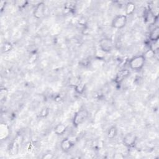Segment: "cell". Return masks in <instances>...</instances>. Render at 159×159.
Masks as SVG:
<instances>
[{
  "instance_id": "obj_1",
  "label": "cell",
  "mask_w": 159,
  "mask_h": 159,
  "mask_svg": "<svg viewBox=\"0 0 159 159\" xmlns=\"http://www.w3.org/2000/svg\"><path fill=\"white\" fill-rule=\"evenodd\" d=\"M146 59L144 55H139L132 57L129 62V66L133 70H141L144 67Z\"/></svg>"
},
{
  "instance_id": "obj_2",
  "label": "cell",
  "mask_w": 159,
  "mask_h": 159,
  "mask_svg": "<svg viewBox=\"0 0 159 159\" xmlns=\"http://www.w3.org/2000/svg\"><path fill=\"white\" fill-rule=\"evenodd\" d=\"M88 111L85 109H81L75 113L73 118V124L77 127L83 124L88 117Z\"/></svg>"
},
{
  "instance_id": "obj_3",
  "label": "cell",
  "mask_w": 159,
  "mask_h": 159,
  "mask_svg": "<svg viewBox=\"0 0 159 159\" xmlns=\"http://www.w3.org/2000/svg\"><path fill=\"white\" fill-rule=\"evenodd\" d=\"M127 22V16L124 14L117 15L113 19L111 26L116 29H121L124 28Z\"/></svg>"
},
{
  "instance_id": "obj_4",
  "label": "cell",
  "mask_w": 159,
  "mask_h": 159,
  "mask_svg": "<svg viewBox=\"0 0 159 159\" xmlns=\"http://www.w3.org/2000/svg\"><path fill=\"white\" fill-rule=\"evenodd\" d=\"M99 49L104 53L111 52L114 48L113 40L108 37L101 39L99 42Z\"/></svg>"
},
{
  "instance_id": "obj_5",
  "label": "cell",
  "mask_w": 159,
  "mask_h": 159,
  "mask_svg": "<svg viewBox=\"0 0 159 159\" xmlns=\"http://www.w3.org/2000/svg\"><path fill=\"white\" fill-rule=\"evenodd\" d=\"M137 139V138L136 134L133 133H127L124 136L123 142L124 145L127 147H133L136 145Z\"/></svg>"
},
{
  "instance_id": "obj_6",
  "label": "cell",
  "mask_w": 159,
  "mask_h": 159,
  "mask_svg": "<svg viewBox=\"0 0 159 159\" xmlns=\"http://www.w3.org/2000/svg\"><path fill=\"white\" fill-rule=\"evenodd\" d=\"M45 5L44 2L39 3L33 12V16L35 18L37 19H42L45 15Z\"/></svg>"
},
{
  "instance_id": "obj_7",
  "label": "cell",
  "mask_w": 159,
  "mask_h": 159,
  "mask_svg": "<svg viewBox=\"0 0 159 159\" xmlns=\"http://www.w3.org/2000/svg\"><path fill=\"white\" fill-rule=\"evenodd\" d=\"M130 74V72H129L127 69H123L119 71L115 78V82L117 83L120 84L122 83L124 80L128 77V76Z\"/></svg>"
},
{
  "instance_id": "obj_8",
  "label": "cell",
  "mask_w": 159,
  "mask_h": 159,
  "mask_svg": "<svg viewBox=\"0 0 159 159\" xmlns=\"http://www.w3.org/2000/svg\"><path fill=\"white\" fill-rule=\"evenodd\" d=\"M10 134L9 127L7 124L2 123L0 126V139L2 141L7 139Z\"/></svg>"
},
{
  "instance_id": "obj_9",
  "label": "cell",
  "mask_w": 159,
  "mask_h": 159,
  "mask_svg": "<svg viewBox=\"0 0 159 159\" xmlns=\"http://www.w3.org/2000/svg\"><path fill=\"white\" fill-rule=\"evenodd\" d=\"M73 143L70 139L65 138L61 142V148L64 152H68L73 147Z\"/></svg>"
},
{
  "instance_id": "obj_10",
  "label": "cell",
  "mask_w": 159,
  "mask_h": 159,
  "mask_svg": "<svg viewBox=\"0 0 159 159\" xmlns=\"http://www.w3.org/2000/svg\"><path fill=\"white\" fill-rule=\"evenodd\" d=\"M66 130L67 127L65 126V124L60 123L55 126L54 129V132L57 136H62L65 132Z\"/></svg>"
},
{
  "instance_id": "obj_11",
  "label": "cell",
  "mask_w": 159,
  "mask_h": 159,
  "mask_svg": "<svg viewBox=\"0 0 159 159\" xmlns=\"http://www.w3.org/2000/svg\"><path fill=\"white\" fill-rule=\"evenodd\" d=\"M136 5L133 2H128L125 8L126 16L132 15L136 11Z\"/></svg>"
},
{
  "instance_id": "obj_12",
  "label": "cell",
  "mask_w": 159,
  "mask_h": 159,
  "mask_svg": "<svg viewBox=\"0 0 159 159\" xmlns=\"http://www.w3.org/2000/svg\"><path fill=\"white\" fill-rule=\"evenodd\" d=\"M149 39L151 42L158 41L159 39V27H155L149 34Z\"/></svg>"
},
{
  "instance_id": "obj_13",
  "label": "cell",
  "mask_w": 159,
  "mask_h": 159,
  "mask_svg": "<svg viewBox=\"0 0 159 159\" xmlns=\"http://www.w3.org/2000/svg\"><path fill=\"white\" fill-rule=\"evenodd\" d=\"M117 134V129L116 126H113L108 129L107 132V136L109 139H114Z\"/></svg>"
},
{
  "instance_id": "obj_14",
  "label": "cell",
  "mask_w": 159,
  "mask_h": 159,
  "mask_svg": "<svg viewBox=\"0 0 159 159\" xmlns=\"http://www.w3.org/2000/svg\"><path fill=\"white\" fill-rule=\"evenodd\" d=\"M85 88H86V85L85 83L80 82L78 84H77L75 86H74V89H75V91L76 92V93H77L78 94L80 95H82L84 93L85 90Z\"/></svg>"
},
{
  "instance_id": "obj_15",
  "label": "cell",
  "mask_w": 159,
  "mask_h": 159,
  "mask_svg": "<svg viewBox=\"0 0 159 159\" xmlns=\"http://www.w3.org/2000/svg\"><path fill=\"white\" fill-rule=\"evenodd\" d=\"M13 48V44L9 42H6L2 46V51L4 53H8L11 51Z\"/></svg>"
},
{
  "instance_id": "obj_16",
  "label": "cell",
  "mask_w": 159,
  "mask_h": 159,
  "mask_svg": "<svg viewBox=\"0 0 159 159\" xmlns=\"http://www.w3.org/2000/svg\"><path fill=\"white\" fill-rule=\"evenodd\" d=\"M50 113V109L47 107L43 108L39 113V116L42 118H45L48 116Z\"/></svg>"
},
{
  "instance_id": "obj_17",
  "label": "cell",
  "mask_w": 159,
  "mask_h": 159,
  "mask_svg": "<svg viewBox=\"0 0 159 159\" xmlns=\"http://www.w3.org/2000/svg\"><path fill=\"white\" fill-rule=\"evenodd\" d=\"M8 90L7 88H4L0 90V99H1L2 101L5 100V99H6L8 96Z\"/></svg>"
},
{
  "instance_id": "obj_18",
  "label": "cell",
  "mask_w": 159,
  "mask_h": 159,
  "mask_svg": "<svg viewBox=\"0 0 159 159\" xmlns=\"http://www.w3.org/2000/svg\"><path fill=\"white\" fill-rule=\"evenodd\" d=\"M155 55V52L152 51L151 49H148V51H147L144 54V56L146 60L147 58H152L154 57Z\"/></svg>"
},
{
  "instance_id": "obj_19",
  "label": "cell",
  "mask_w": 159,
  "mask_h": 159,
  "mask_svg": "<svg viewBox=\"0 0 159 159\" xmlns=\"http://www.w3.org/2000/svg\"><path fill=\"white\" fill-rule=\"evenodd\" d=\"M80 80L79 78L78 77H73L72 78H70V80H69V83L70 85L73 86V87L75 86L77 84H78L80 82Z\"/></svg>"
},
{
  "instance_id": "obj_20",
  "label": "cell",
  "mask_w": 159,
  "mask_h": 159,
  "mask_svg": "<svg viewBox=\"0 0 159 159\" xmlns=\"http://www.w3.org/2000/svg\"><path fill=\"white\" fill-rule=\"evenodd\" d=\"M28 2L27 1H21V0H19V1L15 2V5L16 6H17L19 8H23L26 6Z\"/></svg>"
},
{
  "instance_id": "obj_21",
  "label": "cell",
  "mask_w": 159,
  "mask_h": 159,
  "mask_svg": "<svg viewBox=\"0 0 159 159\" xmlns=\"http://www.w3.org/2000/svg\"><path fill=\"white\" fill-rule=\"evenodd\" d=\"M159 48L158 46V41H155V42H151V45L150 46V49H151L152 51L156 52L157 51H158Z\"/></svg>"
},
{
  "instance_id": "obj_22",
  "label": "cell",
  "mask_w": 159,
  "mask_h": 159,
  "mask_svg": "<svg viewBox=\"0 0 159 159\" xmlns=\"http://www.w3.org/2000/svg\"><path fill=\"white\" fill-rule=\"evenodd\" d=\"M55 157L54 154H44L43 156L42 157V159H52Z\"/></svg>"
},
{
  "instance_id": "obj_23",
  "label": "cell",
  "mask_w": 159,
  "mask_h": 159,
  "mask_svg": "<svg viewBox=\"0 0 159 159\" xmlns=\"http://www.w3.org/2000/svg\"><path fill=\"white\" fill-rule=\"evenodd\" d=\"M5 5H6V2H3V1H2L1 2H0V8H1V11H3V9L5 7Z\"/></svg>"
},
{
  "instance_id": "obj_24",
  "label": "cell",
  "mask_w": 159,
  "mask_h": 159,
  "mask_svg": "<svg viewBox=\"0 0 159 159\" xmlns=\"http://www.w3.org/2000/svg\"><path fill=\"white\" fill-rule=\"evenodd\" d=\"M118 156H117L116 155H115L114 156V158H117V159H119V158H124V157L121 155V154H120V155H119V154H117Z\"/></svg>"
}]
</instances>
